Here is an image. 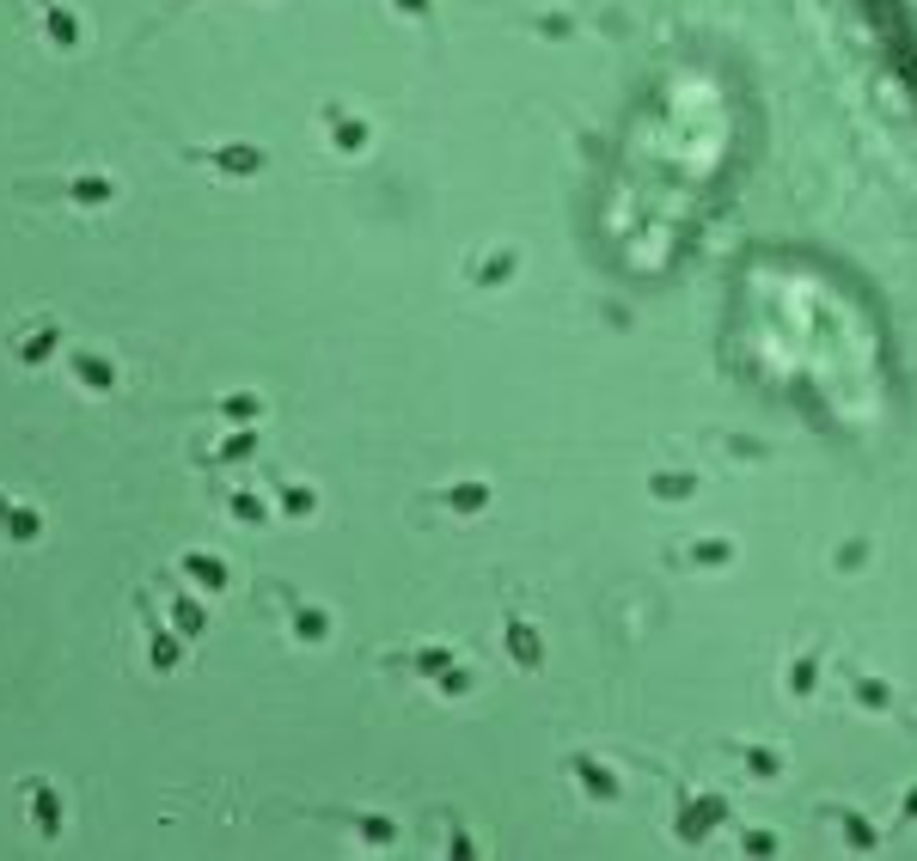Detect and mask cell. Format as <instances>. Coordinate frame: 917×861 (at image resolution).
<instances>
[{"label": "cell", "instance_id": "1", "mask_svg": "<svg viewBox=\"0 0 917 861\" xmlns=\"http://www.w3.org/2000/svg\"><path fill=\"white\" fill-rule=\"evenodd\" d=\"M869 7H874V25H881L886 56H893L900 80L917 98V0H869Z\"/></svg>", "mask_w": 917, "mask_h": 861}, {"label": "cell", "instance_id": "4", "mask_svg": "<svg viewBox=\"0 0 917 861\" xmlns=\"http://www.w3.org/2000/svg\"><path fill=\"white\" fill-rule=\"evenodd\" d=\"M68 367H74V379L86 385V391H110V379H117L105 354H68Z\"/></svg>", "mask_w": 917, "mask_h": 861}, {"label": "cell", "instance_id": "3", "mask_svg": "<svg viewBox=\"0 0 917 861\" xmlns=\"http://www.w3.org/2000/svg\"><path fill=\"white\" fill-rule=\"evenodd\" d=\"M56 337H62V330H56V318H37V330L32 337H19V367H44L49 354H56Z\"/></svg>", "mask_w": 917, "mask_h": 861}, {"label": "cell", "instance_id": "2", "mask_svg": "<svg viewBox=\"0 0 917 861\" xmlns=\"http://www.w3.org/2000/svg\"><path fill=\"white\" fill-rule=\"evenodd\" d=\"M19 795L32 807V830L44 844H56V837H62V800H56V788H49L44 776H19Z\"/></svg>", "mask_w": 917, "mask_h": 861}]
</instances>
